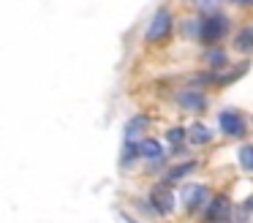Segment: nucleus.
Returning a JSON list of instances; mask_svg holds the SVG:
<instances>
[{
  "mask_svg": "<svg viewBox=\"0 0 253 223\" xmlns=\"http://www.w3.org/2000/svg\"><path fill=\"white\" fill-rule=\"evenodd\" d=\"M245 210H248V212H253V196H251V199H248V204H245Z\"/></svg>",
  "mask_w": 253,
  "mask_h": 223,
  "instance_id": "19",
  "label": "nucleus"
},
{
  "mask_svg": "<svg viewBox=\"0 0 253 223\" xmlns=\"http://www.w3.org/2000/svg\"><path fill=\"white\" fill-rule=\"evenodd\" d=\"M185 131H188L185 139L191 141L193 147H204V144H210V141H212V131H210L204 123H193L191 128H185Z\"/></svg>",
  "mask_w": 253,
  "mask_h": 223,
  "instance_id": "10",
  "label": "nucleus"
},
{
  "mask_svg": "<svg viewBox=\"0 0 253 223\" xmlns=\"http://www.w3.org/2000/svg\"><path fill=\"white\" fill-rule=\"evenodd\" d=\"M185 36H199V19L185 22Z\"/></svg>",
  "mask_w": 253,
  "mask_h": 223,
  "instance_id": "17",
  "label": "nucleus"
},
{
  "mask_svg": "<svg viewBox=\"0 0 253 223\" xmlns=\"http://www.w3.org/2000/svg\"><path fill=\"white\" fill-rule=\"evenodd\" d=\"M139 158H144L153 169H158L166 163V150L158 139H150L147 136V139H139Z\"/></svg>",
  "mask_w": 253,
  "mask_h": 223,
  "instance_id": "6",
  "label": "nucleus"
},
{
  "mask_svg": "<svg viewBox=\"0 0 253 223\" xmlns=\"http://www.w3.org/2000/svg\"><path fill=\"white\" fill-rule=\"evenodd\" d=\"M174 101L180 103V109H185L188 114H202L207 109V95L202 90H180L174 95Z\"/></svg>",
  "mask_w": 253,
  "mask_h": 223,
  "instance_id": "7",
  "label": "nucleus"
},
{
  "mask_svg": "<svg viewBox=\"0 0 253 223\" xmlns=\"http://www.w3.org/2000/svg\"><path fill=\"white\" fill-rule=\"evenodd\" d=\"M185 136H188V131H185V128H180V125H174V128L166 131V141H169L171 147L182 144V141H185Z\"/></svg>",
  "mask_w": 253,
  "mask_h": 223,
  "instance_id": "15",
  "label": "nucleus"
},
{
  "mask_svg": "<svg viewBox=\"0 0 253 223\" xmlns=\"http://www.w3.org/2000/svg\"><path fill=\"white\" fill-rule=\"evenodd\" d=\"M234 5H240V8H253V0H234Z\"/></svg>",
  "mask_w": 253,
  "mask_h": 223,
  "instance_id": "18",
  "label": "nucleus"
},
{
  "mask_svg": "<svg viewBox=\"0 0 253 223\" xmlns=\"http://www.w3.org/2000/svg\"><path fill=\"white\" fill-rule=\"evenodd\" d=\"M218 125L229 139H245L248 128H245V120H242V114L237 112V109H223V112L218 114Z\"/></svg>",
  "mask_w": 253,
  "mask_h": 223,
  "instance_id": "4",
  "label": "nucleus"
},
{
  "mask_svg": "<svg viewBox=\"0 0 253 223\" xmlns=\"http://www.w3.org/2000/svg\"><path fill=\"white\" fill-rule=\"evenodd\" d=\"M150 123H153V120H150L147 114H133V117L126 123V139L139 141V136H144V134H147Z\"/></svg>",
  "mask_w": 253,
  "mask_h": 223,
  "instance_id": "9",
  "label": "nucleus"
},
{
  "mask_svg": "<svg viewBox=\"0 0 253 223\" xmlns=\"http://www.w3.org/2000/svg\"><path fill=\"white\" fill-rule=\"evenodd\" d=\"M199 163L196 161H185V163H177V166H171L169 172L164 174V182L166 185H174V182H180V179H185L188 174L193 172V169H196Z\"/></svg>",
  "mask_w": 253,
  "mask_h": 223,
  "instance_id": "11",
  "label": "nucleus"
},
{
  "mask_svg": "<svg viewBox=\"0 0 253 223\" xmlns=\"http://www.w3.org/2000/svg\"><path fill=\"white\" fill-rule=\"evenodd\" d=\"M150 212L153 215H171L174 212V193H171V185L158 182L150 190Z\"/></svg>",
  "mask_w": 253,
  "mask_h": 223,
  "instance_id": "3",
  "label": "nucleus"
},
{
  "mask_svg": "<svg viewBox=\"0 0 253 223\" xmlns=\"http://www.w3.org/2000/svg\"><path fill=\"white\" fill-rule=\"evenodd\" d=\"M240 166L245 172H253V144H245L240 150Z\"/></svg>",
  "mask_w": 253,
  "mask_h": 223,
  "instance_id": "16",
  "label": "nucleus"
},
{
  "mask_svg": "<svg viewBox=\"0 0 253 223\" xmlns=\"http://www.w3.org/2000/svg\"><path fill=\"white\" fill-rule=\"evenodd\" d=\"M204 60H207V65H210L212 71L226 68V63H229V57H226V52H223V49H210V52L204 54Z\"/></svg>",
  "mask_w": 253,
  "mask_h": 223,
  "instance_id": "14",
  "label": "nucleus"
},
{
  "mask_svg": "<svg viewBox=\"0 0 253 223\" xmlns=\"http://www.w3.org/2000/svg\"><path fill=\"white\" fill-rule=\"evenodd\" d=\"M234 49L240 54H253V25H245L234 36Z\"/></svg>",
  "mask_w": 253,
  "mask_h": 223,
  "instance_id": "12",
  "label": "nucleus"
},
{
  "mask_svg": "<svg viewBox=\"0 0 253 223\" xmlns=\"http://www.w3.org/2000/svg\"><path fill=\"white\" fill-rule=\"evenodd\" d=\"M171 30H174V16H171L169 8H158L153 14V19H150L147 30H144V41L147 44H161L164 38L171 36Z\"/></svg>",
  "mask_w": 253,
  "mask_h": 223,
  "instance_id": "2",
  "label": "nucleus"
},
{
  "mask_svg": "<svg viewBox=\"0 0 253 223\" xmlns=\"http://www.w3.org/2000/svg\"><path fill=\"white\" fill-rule=\"evenodd\" d=\"M210 188L207 185H185L182 188V204H185V210L188 212H199V210H204L207 207V201H210Z\"/></svg>",
  "mask_w": 253,
  "mask_h": 223,
  "instance_id": "5",
  "label": "nucleus"
},
{
  "mask_svg": "<svg viewBox=\"0 0 253 223\" xmlns=\"http://www.w3.org/2000/svg\"><path fill=\"white\" fill-rule=\"evenodd\" d=\"M136 161H139V141L126 139V141H123V152H120V166L123 169H131Z\"/></svg>",
  "mask_w": 253,
  "mask_h": 223,
  "instance_id": "13",
  "label": "nucleus"
},
{
  "mask_svg": "<svg viewBox=\"0 0 253 223\" xmlns=\"http://www.w3.org/2000/svg\"><path fill=\"white\" fill-rule=\"evenodd\" d=\"M231 22L226 14H220V11H212V14H207L204 19H199V41L207 44V46H212V44H218L220 38L229 33Z\"/></svg>",
  "mask_w": 253,
  "mask_h": 223,
  "instance_id": "1",
  "label": "nucleus"
},
{
  "mask_svg": "<svg viewBox=\"0 0 253 223\" xmlns=\"http://www.w3.org/2000/svg\"><path fill=\"white\" fill-rule=\"evenodd\" d=\"M229 210H231V204H229V199L226 196H210V201H207V210H204V218L207 221H220V218H229Z\"/></svg>",
  "mask_w": 253,
  "mask_h": 223,
  "instance_id": "8",
  "label": "nucleus"
}]
</instances>
